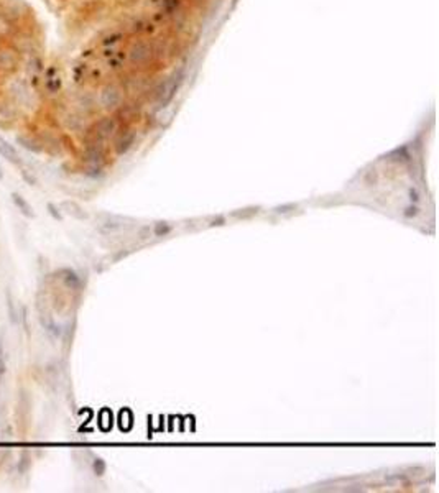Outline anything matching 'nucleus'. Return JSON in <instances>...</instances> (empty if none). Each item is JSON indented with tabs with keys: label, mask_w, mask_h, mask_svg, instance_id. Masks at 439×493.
<instances>
[{
	"label": "nucleus",
	"mask_w": 439,
	"mask_h": 493,
	"mask_svg": "<svg viewBox=\"0 0 439 493\" xmlns=\"http://www.w3.org/2000/svg\"><path fill=\"white\" fill-rule=\"evenodd\" d=\"M20 67V54L12 46H0V72L2 74H13Z\"/></svg>",
	"instance_id": "nucleus-1"
},
{
	"label": "nucleus",
	"mask_w": 439,
	"mask_h": 493,
	"mask_svg": "<svg viewBox=\"0 0 439 493\" xmlns=\"http://www.w3.org/2000/svg\"><path fill=\"white\" fill-rule=\"evenodd\" d=\"M0 155L10 163H15V164L20 163V156H18V153H16V150L13 148V145H10L8 141L3 140L2 137H0Z\"/></svg>",
	"instance_id": "nucleus-2"
},
{
	"label": "nucleus",
	"mask_w": 439,
	"mask_h": 493,
	"mask_svg": "<svg viewBox=\"0 0 439 493\" xmlns=\"http://www.w3.org/2000/svg\"><path fill=\"white\" fill-rule=\"evenodd\" d=\"M12 199H13V202H15V206L20 209L21 214H23V215H26V217H33V215H35V212H33L31 206H30V204H28V202H26L20 194H12Z\"/></svg>",
	"instance_id": "nucleus-3"
},
{
	"label": "nucleus",
	"mask_w": 439,
	"mask_h": 493,
	"mask_svg": "<svg viewBox=\"0 0 439 493\" xmlns=\"http://www.w3.org/2000/svg\"><path fill=\"white\" fill-rule=\"evenodd\" d=\"M18 141H20V143H23L25 148L31 150V151H40V150H41V146L38 145L36 141H33L31 138H23V137H20Z\"/></svg>",
	"instance_id": "nucleus-4"
},
{
	"label": "nucleus",
	"mask_w": 439,
	"mask_h": 493,
	"mask_svg": "<svg viewBox=\"0 0 439 493\" xmlns=\"http://www.w3.org/2000/svg\"><path fill=\"white\" fill-rule=\"evenodd\" d=\"M168 230H170V229H168L166 227V225H158V227H156V234H161V232H163V234H165V232H168Z\"/></svg>",
	"instance_id": "nucleus-5"
},
{
	"label": "nucleus",
	"mask_w": 439,
	"mask_h": 493,
	"mask_svg": "<svg viewBox=\"0 0 439 493\" xmlns=\"http://www.w3.org/2000/svg\"><path fill=\"white\" fill-rule=\"evenodd\" d=\"M2 375H3V362L0 360V380H2Z\"/></svg>",
	"instance_id": "nucleus-6"
},
{
	"label": "nucleus",
	"mask_w": 439,
	"mask_h": 493,
	"mask_svg": "<svg viewBox=\"0 0 439 493\" xmlns=\"http://www.w3.org/2000/svg\"><path fill=\"white\" fill-rule=\"evenodd\" d=\"M2 176H3V174H2V169H0V179H2Z\"/></svg>",
	"instance_id": "nucleus-7"
}]
</instances>
